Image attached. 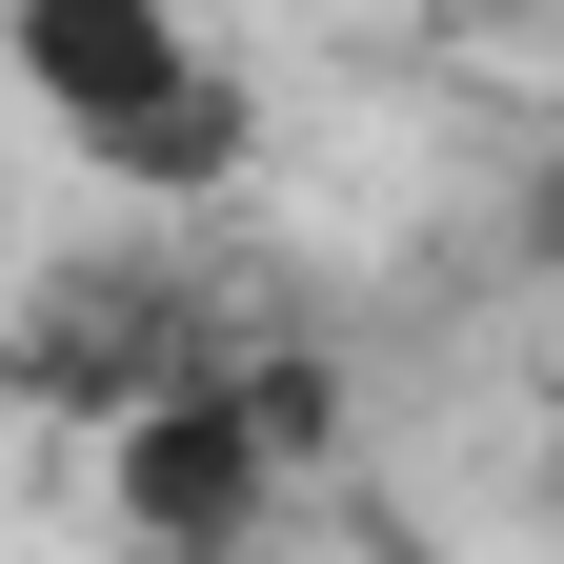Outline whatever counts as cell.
<instances>
[{
  "label": "cell",
  "instance_id": "obj_2",
  "mask_svg": "<svg viewBox=\"0 0 564 564\" xmlns=\"http://www.w3.org/2000/svg\"><path fill=\"white\" fill-rule=\"evenodd\" d=\"M121 505L162 524V544H223L262 505V403H141L121 423Z\"/></svg>",
  "mask_w": 564,
  "mask_h": 564
},
{
  "label": "cell",
  "instance_id": "obj_1",
  "mask_svg": "<svg viewBox=\"0 0 564 564\" xmlns=\"http://www.w3.org/2000/svg\"><path fill=\"white\" fill-rule=\"evenodd\" d=\"M0 82L82 141V162L162 182V202H182V182H223L242 141H262V82L182 21V0H21V21H0Z\"/></svg>",
  "mask_w": 564,
  "mask_h": 564
}]
</instances>
